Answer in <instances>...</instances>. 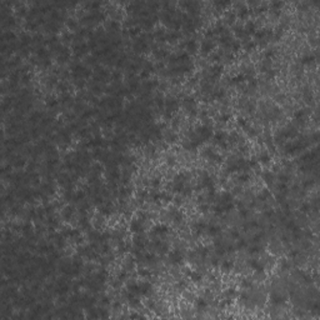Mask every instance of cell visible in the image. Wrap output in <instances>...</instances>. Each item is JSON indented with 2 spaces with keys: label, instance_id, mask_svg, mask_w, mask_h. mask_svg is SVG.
Masks as SVG:
<instances>
[{
  "label": "cell",
  "instance_id": "2",
  "mask_svg": "<svg viewBox=\"0 0 320 320\" xmlns=\"http://www.w3.org/2000/svg\"><path fill=\"white\" fill-rule=\"evenodd\" d=\"M183 254L180 253L179 250H173L169 253V261L173 264V265H179L183 263Z\"/></svg>",
  "mask_w": 320,
  "mask_h": 320
},
{
  "label": "cell",
  "instance_id": "15",
  "mask_svg": "<svg viewBox=\"0 0 320 320\" xmlns=\"http://www.w3.org/2000/svg\"><path fill=\"white\" fill-rule=\"evenodd\" d=\"M188 274H189L190 279H192L193 281H195V283H198V281H201V279H203V275H201L200 273H198V271H189Z\"/></svg>",
  "mask_w": 320,
  "mask_h": 320
},
{
  "label": "cell",
  "instance_id": "24",
  "mask_svg": "<svg viewBox=\"0 0 320 320\" xmlns=\"http://www.w3.org/2000/svg\"><path fill=\"white\" fill-rule=\"evenodd\" d=\"M314 60H315V58L313 55H304L301 62H303V64H311V63H314Z\"/></svg>",
  "mask_w": 320,
  "mask_h": 320
},
{
  "label": "cell",
  "instance_id": "7",
  "mask_svg": "<svg viewBox=\"0 0 320 320\" xmlns=\"http://www.w3.org/2000/svg\"><path fill=\"white\" fill-rule=\"evenodd\" d=\"M131 228V230L136 234H141L144 231V225H143V220H139V219H136V220H133V223L130 225Z\"/></svg>",
  "mask_w": 320,
  "mask_h": 320
},
{
  "label": "cell",
  "instance_id": "20",
  "mask_svg": "<svg viewBox=\"0 0 320 320\" xmlns=\"http://www.w3.org/2000/svg\"><path fill=\"white\" fill-rule=\"evenodd\" d=\"M248 14H249V10H248V8H245V6H244V5H241V6L239 8V9H238V15H239L240 18H245V17H246Z\"/></svg>",
  "mask_w": 320,
  "mask_h": 320
},
{
  "label": "cell",
  "instance_id": "22",
  "mask_svg": "<svg viewBox=\"0 0 320 320\" xmlns=\"http://www.w3.org/2000/svg\"><path fill=\"white\" fill-rule=\"evenodd\" d=\"M235 34H237V36H239V38H241V36H245L246 34H245V30H244V26H241V25H238V26H235Z\"/></svg>",
  "mask_w": 320,
  "mask_h": 320
},
{
  "label": "cell",
  "instance_id": "8",
  "mask_svg": "<svg viewBox=\"0 0 320 320\" xmlns=\"http://www.w3.org/2000/svg\"><path fill=\"white\" fill-rule=\"evenodd\" d=\"M178 106H179L178 101L175 100V99H173V98H169L168 100H165V109L169 111V113L175 111V110L178 109Z\"/></svg>",
  "mask_w": 320,
  "mask_h": 320
},
{
  "label": "cell",
  "instance_id": "12",
  "mask_svg": "<svg viewBox=\"0 0 320 320\" xmlns=\"http://www.w3.org/2000/svg\"><path fill=\"white\" fill-rule=\"evenodd\" d=\"M204 230H207V226H205V224L203 222H198L194 224V231L196 234H203Z\"/></svg>",
  "mask_w": 320,
  "mask_h": 320
},
{
  "label": "cell",
  "instance_id": "18",
  "mask_svg": "<svg viewBox=\"0 0 320 320\" xmlns=\"http://www.w3.org/2000/svg\"><path fill=\"white\" fill-rule=\"evenodd\" d=\"M222 269H223L224 271H229V270H231V269H233V261H230V260H224V261L222 263Z\"/></svg>",
  "mask_w": 320,
  "mask_h": 320
},
{
  "label": "cell",
  "instance_id": "10",
  "mask_svg": "<svg viewBox=\"0 0 320 320\" xmlns=\"http://www.w3.org/2000/svg\"><path fill=\"white\" fill-rule=\"evenodd\" d=\"M213 49H214V43H213L211 39H205L201 44V50L204 54H208V53H210Z\"/></svg>",
  "mask_w": 320,
  "mask_h": 320
},
{
  "label": "cell",
  "instance_id": "3",
  "mask_svg": "<svg viewBox=\"0 0 320 320\" xmlns=\"http://www.w3.org/2000/svg\"><path fill=\"white\" fill-rule=\"evenodd\" d=\"M166 233H168V226L164 224H158L151 229V235H154L156 238L163 237V235H165Z\"/></svg>",
  "mask_w": 320,
  "mask_h": 320
},
{
  "label": "cell",
  "instance_id": "1",
  "mask_svg": "<svg viewBox=\"0 0 320 320\" xmlns=\"http://www.w3.org/2000/svg\"><path fill=\"white\" fill-rule=\"evenodd\" d=\"M195 134L199 136V138L203 140V141H207L208 139H210V136H211V134H213V131H211V126H209V125H201V126H199L195 130Z\"/></svg>",
  "mask_w": 320,
  "mask_h": 320
},
{
  "label": "cell",
  "instance_id": "13",
  "mask_svg": "<svg viewBox=\"0 0 320 320\" xmlns=\"http://www.w3.org/2000/svg\"><path fill=\"white\" fill-rule=\"evenodd\" d=\"M195 308L199 311H204V309L207 308V300L203 299V298H199L195 301Z\"/></svg>",
  "mask_w": 320,
  "mask_h": 320
},
{
  "label": "cell",
  "instance_id": "30",
  "mask_svg": "<svg viewBox=\"0 0 320 320\" xmlns=\"http://www.w3.org/2000/svg\"><path fill=\"white\" fill-rule=\"evenodd\" d=\"M238 124H239V125H241V126H245V125H246L245 120H244V119H241V118H239V119H238Z\"/></svg>",
  "mask_w": 320,
  "mask_h": 320
},
{
  "label": "cell",
  "instance_id": "19",
  "mask_svg": "<svg viewBox=\"0 0 320 320\" xmlns=\"http://www.w3.org/2000/svg\"><path fill=\"white\" fill-rule=\"evenodd\" d=\"M238 180H239L240 183H246L248 180H250V175H249L246 171H241L240 175L238 177Z\"/></svg>",
  "mask_w": 320,
  "mask_h": 320
},
{
  "label": "cell",
  "instance_id": "16",
  "mask_svg": "<svg viewBox=\"0 0 320 320\" xmlns=\"http://www.w3.org/2000/svg\"><path fill=\"white\" fill-rule=\"evenodd\" d=\"M305 116H306V114H305L304 110H298L294 114L295 120H298V121H304V120H305Z\"/></svg>",
  "mask_w": 320,
  "mask_h": 320
},
{
  "label": "cell",
  "instance_id": "25",
  "mask_svg": "<svg viewBox=\"0 0 320 320\" xmlns=\"http://www.w3.org/2000/svg\"><path fill=\"white\" fill-rule=\"evenodd\" d=\"M244 80H245V77H244V75L241 74H239V75H237V77H234L233 79H231V84H240V83H243Z\"/></svg>",
  "mask_w": 320,
  "mask_h": 320
},
{
  "label": "cell",
  "instance_id": "26",
  "mask_svg": "<svg viewBox=\"0 0 320 320\" xmlns=\"http://www.w3.org/2000/svg\"><path fill=\"white\" fill-rule=\"evenodd\" d=\"M264 179H265V181L266 183H273V180H274V177H273V174L271 173H269V171H266L265 174H264Z\"/></svg>",
  "mask_w": 320,
  "mask_h": 320
},
{
  "label": "cell",
  "instance_id": "28",
  "mask_svg": "<svg viewBox=\"0 0 320 320\" xmlns=\"http://www.w3.org/2000/svg\"><path fill=\"white\" fill-rule=\"evenodd\" d=\"M234 19H235V15H234V14H229V13L226 14V21H228V23H233Z\"/></svg>",
  "mask_w": 320,
  "mask_h": 320
},
{
  "label": "cell",
  "instance_id": "23",
  "mask_svg": "<svg viewBox=\"0 0 320 320\" xmlns=\"http://www.w3.org/2000/svg\"><path fill=\"white\" fill-rule=\"evenodd\" d=\"M207 230H208L209 235H216V234H219V233H220V229H219L218 226H215V225L208 226V228H207Z\"/></svg>",
  "mask_w": 320,
  "mask_h": 320
},
{
  "label": "cell",
  "instance_id": "17",
  "mask_svg": "<svg viewBox=\"0 0 320 320\" xmlns=\"http://www.w3.org/2000/svg\"><path fill=\"white\" fill-rule=\"evenodd\" d=\"M186 49L190 53H195V50H196V43L194 40H188L186 41Z\"/></svg>",
  "mask_w": 320,
  "mask_h": 320
},
{
  "label": "cell",
  "instance_id": "14",
  "mask_svg": "<svg viewBox=\"0 0 320 320\" xmlns=\"http://www.w3.org/2000/svg\"><path fill=\"white\" fill-rule=\"evenodd\" d=\"M271 301H273V304H275V305H279V304H283L285 301V298H284V296H281L280 294H273L271 295Z\"/></svg>",
  "mask_w": 320,
  "mask_h": 320
},
{
  "label": "cell",
  "instance_id": "29",
  "mask_svg": "<svg viewBox=\"0 0 320 320\" xmlns=\"http://www.w3.org/2000/svg\"><path fill=\"white\" fill-rule=\"evenodd\" d=\"M241 285H243L244 288H250V286H251V281H249L248 279H245V280H243Z\"/></svg>",
  "mask_w": 320,
  "mask_h": 320
},
{
  "label": "cell",
  "instance_id": "6",
  "mask_svg": "<svg viewBox=\"0 0 320 320\" xmlns=\"http://www.w3.org/2000/svg\"><path fill=\"white\" fill-rule=\"evenodd\" d=\"M223 71V66L222 65H213L209 70V75H210V79H216L220 77V74Z\"/></svg>",
  "mask_w": 320,
  "mask_h": 320
},
{
  "label": "cell",
  "instance_id": "11",
  "mask_svg": "<svg viewBox=\"0 0 320 320\" xmlns=\"http://www.w3.org/2000/svg\"><path fill=\"white\" fill-rule=\"evenodd\" d=\"M244 30H245V34L246 35H250V34H254L256 32V25L254 21H249L246 23V25L244 26Z\"/></svg>",
  "mask_w": 320,
  "mask_h": 320
},
{
  "label": "cell",
  "instance_id": "27",
  "mask_svg": "<svg viewBox=\"0 0 320 320\" xmlns=\"http://www.w3.org/2000/svg\"><path fill=\"white\" fill-rule=\"evenodd\" d=\"M254 48H255V43H254V41H250V43H246V44H245V49H246L248 51L253 50Z\"/></svg>",
  "mask_w": 320,
  "mask_h": 320
},
{
  "label": "cell",
  "instance_id": "4",
  "mask_svg": "<svg viewBox=\"0 0 320 320\" xmlns=\"http://www.w3.org/2000/svg\"><path fill=\"white\" fill-rule=\"evenodd\" d=\"M226 140H228V138H226L225 133H223V131H219L214 135V143L220 146H223V148L226 146Z\"/></svg>",
  "mask_w": 320,
  "mask_h": 320
},
{
  "label": "cell",
  "instance_id": "5",
  "mask_svg": "<svg viewBox=\"0 0 320 320\" xmlns=\"http://www.w3.org/2000/svg\"><path fill=\"white\" fill-rule=\"evenodd\" d=\"M151 290H153V286H151L149 283H146V281H143V283L139 284V295L146 296L151 293Z\"/></svg>",
  "mask_w": 320,
  "mask_h": 320
},
{
  "label": "cell",
  "instance_id": "21",
  "mask_svg": "<svg viewBox=\"0 0 320 320\" xmlns=\"http://www.w3.org/2000/svg\"><path fill=\"white\" fill-rule=\"evenodd\" d=\"M269 160H270V155L268 153H261L260 155H259V162L263 163V164L269 163Z\"/></svg>",
  "mask_w": 320,
  "mask_h": 320
},
{
  "label": "cell",
  "instance_id": "9",
  "mask_svg": "<svg viewBox=\"0 0 320 320\" xmlns=\"http://www.w3.org/2000/svg\"><path fill=\"white\" fill-rule=\"evenodd\" d=\"M183 104H184L185 106V109L189 110V111H193V114H195V100L193 98H190V96H186L185 98V100L183 101Z\"/></svg>",
  "mask_w": 320,
  "mask_h": 320
}]
</instances>
